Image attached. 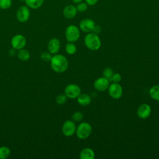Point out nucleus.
<instances>
[{
  "instance_id": "obj_24",
  "label": "nucleus",
  "mask_w": 159,
  "mask_h": 159,
  "mask_svg": "<svg viewBox=\"0 0 159 159\" xmlns=\"http://www.w3.org/2000/svg\"><path fill=\"white\" fill-rule=\"evenodd\" d=\"M76 9L78 12H83L86 11L88 8V5L87 4L86 2H81L78 4H77V6H76Z\"/></svg>"
},
{
  "instance_id": "obj_13",
  "label": "nucleus",
  "mask_w": 159,
  "mask_h": 159,
  "mask_svg": "<svg viewBox=\"0 0 159 159\" xmlns=\"http://www.w3.org/2000/svg\"><path fill=\"white\" fill-rule=\"evenodd\" d=\"M47 48L51 54H57L60 48V40L57 38L51 39L48 43Z\"/></svg>"
},
{
  "instance_id": "obj_23",
  "label": "nucleus",
  "mask_w": 159,
  "mask_h": 159,
  "mask_svg": "<svg viewBox=\"0 0 159 159\" xmlns=\"http://www.w3.org/2000/svg\"><path fill=\"white\" fill-rule=\"evenodd\" d=\"M66 99L67 96L65 94H60L57 96L56 102L59 105H62L66 102Z\"/></svg>"
},
{
  "instance_id": "obj_28",
  "label": "nucleus",
  "mask_w": 159,
  "mask_h": 159,
  "mask_svg": "<svg viewBox=\"0 0 159 159\" xmlns=\"http://www.w3.org/2000/svg\"><path fill=\"white\" fill-rule=\"evenodd\" d=\"M122 79V76L121 75L118 73H113L112 76L110 78V79L109 80V81H112L113 83H119L121 81Z\"/></svg>"
},
{
  "instance_id": "obj_2",
  "label": "nucleus",
  "mask_w": 159,
  "mask_h": 159,
  "mask_svg": "<svg viewBox=\"0 0 159 159\" xmlns=\"http://www.w3.org/2000/svg\"><path fill=\"white\" fill-rule=\"evenodd\" d=\"M84 44L88 48L95 51L99 49L101 46V41L98 34L93 32L88 33L84 39Z\"/></svg>"
},
{
  "instance_id": "obj_26",
  "label": "nucleus",
  "mask_w": 159,
  "mask_h": 159,
  "mask_svg": "<svg viewBox=\"0 0 159 159\" xmlns=\"http://www.w3.org/2000/svg\"><path fill=\"white\" fill-rule=\"evenodd\" d=\"M113 71L112 70V68H109V67H107L106 68L104 69L103 71H102V75L103 76L107 78V79H110V78L113 75Z\"/></svg>"
},
{
  "instance_id": "obj_18",
  "label": "nucleus",
  "mask_w": 159,
  "mask_h": 159,
  "mask_svg": "<svg viewBox=\"0 0 159 159\" xmlns=\"http://www.w3.org/2000/svg\"><path fill=\"white\" fill-rule=\"evenodd\" d=\"M150 96L155 101H159V85L153 86L149 90Z\"/></svg>"
},
{
  "instance_id": "obj_30",
  "label": "nucleus",
  "mask_w": 159,
  "mask_h": 159,
  "mask_svg": "<svg viewBox=\"0 0 159 159\" xmlns=\"http://www.w3.org/2000/svg\"><path fill=\"white\" fill-rule=\"evenodd\" d=\"M98 0H85V2L89 6H94L97 4Z\"/></svg>"
},
{
  "instance_id": "obj_17",
  "label": "nucleus",
  "mask_w": 159,
  "mask_h": 159,
  "mask_svg": "<svg viewBox=\"0 0 159 159\" xmlns=\"http://www.w3.org/2000/svg\"><path fill=\"white\" fill-rule=\"evenodd\" d=\"M44 0H25L26 6L33 9H37L40 8L43 4Z\"/></svg>"
},
{
  "instance_id": "obj_7",
  "label": "nucleus",
  "mask_w": 159,
  "mask_h": 159,
  "mask_svg": "<svg viewBox=\"0 0 159 159\" xmlns=\"http://www.w3.org/2000/svg\"><path fill=\"white\" fill-rule=\"evenodd\" d=\"M76 126L73 120H67L62 125V132L66 137H71L76 132Z\"/></svg>"
},
{
  "instance_id": "obj_1",
  "label": "nucleus",
  "mask_w": 159,
  "mask_h": 159,
  "mask_svg": "<svg viewBox=\"0 0 159 159\" xmlns=\"http://www.w3.org/2000/svg\"><path fill=\"white\" fill-rule=\"evenodd\" d=\"M50 62L52 69L57 73H63L68 67V60L61 54H55Z\"/></svg>"
},
{
  "instance_id": "obj_19",
  "label": "nucleus",
  "mask_w": 159,
  "mask_h": 159,
  "mask_svg": "<svg viewBox=\"0 0 159 159\" xmlns=\"http://www.w3.org/2000/svg\"><path fill=\"white\" fill-rule=\"evenodd\" d=\"M17 57L21 61H27L30 58V55L28 50L22 48L20 50H19V52L17 53Z\"/></svg>"
},
{
  "instance_id": "obj_27",
  "label": "nucleus",
  "mask_w": 159,
  "mask_h": 159,
  "mask_svg": "<svg viewBox=\"0 0 159 159\" xmlns=\"http://www.w3.org/2000/svg\"><path fill=\"white\" fill-rule=\"evenodd\" d=\"M83 118V114L82 112L77 111L73 113L72 116V120L75 122H80Z\"/></svg>"
},
{
  "instance_id": "obj_12",
  "label": "nucleus",
  "mask_w": 159,
  "mask_h": 159,
  "mask_svg": "<svg viewBox=\"0 0 159 159\" xmlns=\"http://www.w3.org/2000/svg\"><path fill=\"white\" fill-rule=\"evenodd\" d=\"M152 112L151 107L148 104H142L137 109V114L138 117L142 119L148 118Z\"/></svg>"
},
{
  "instance_id": "obj_25",
  "label": "nucleus",
  "mask_w": 159,
  "mask_h": 159,
  "mask_svg": "<svg viewBox=\"0 0 159 159\" xmlns=\"http://www.w3.org/2000/svg\"><path fill=\"white\" fill-rule=\"evenodd\" d=\"M40 58L43 61L48 62V61H50V60L52 58V54L50 52H43L41 53Z\"/></svg>"
},
{
  "instance_id": "obj_4",
  "label": "nucleus",
  "mask_w": 159,
  "mask_h": 159,
  "mask_svg": "<svg viewBox=\"0 0 159 159\" xmlns=\"http://www.w3.org/2000/svg\"><path fill=\"white\" fill-rule=\"evenodd\" d=\"M65 35L66 40L68 42H75L80 38V29L75 25H70L66 28Z\"/></svg>"
},
{
  "instance_id": "obj_14",
  "label": "nucleus",
  "mask_w": 159,
  "mask_h": 159,
  "mask_svg": "<svg viewBox=\"0 0 159 159\" xmlns=\"http://www.w3.org/2000/svg\"><path fill=\"white\" fill-rule=\"evenodd\" d=\"M77 12L78 11L76 6L72 4H69L65 6L63 9V14L65 18L70 19L74 18L76 16V15L77 14Z\"/></svg>"
},
{
  "instance_id": "obj_20",
  "label": "nucleus",
  "mask_w": 159,
  "mask_h": 159,
  "mask_svg": "<svg viewBox=\"0 0 159 159\" xmlns=\"http://www.w3.org/2000/svg\"><path fill=\"white\" fill-rule=\"evenodd\" d=\"M11 155V150L6 146L0 147V159H6Z\"/></svg>"
},
{
  "instance_id": "obj_15",
  "label": "nucleus",
  "mask_w": 159,
  "mask_h": 159,
  "mask_svg": "<svg viewBox=\"0 0 159 159\" xmlns=\"http://www.w3.org/2000/svg\"><path fill=\"white\" fill-rule=\"evenodd\" d=\"M78 102L83 106L89 105L91 102V96L86 93H81L77 98Z\"/></svg>"
},
{
  "instance_id": "obj_29",
  "label": "nucleus",
  "mask_w": 159,
  "mask_h": 159,
  "mask_svg": "<svg viewBox=\"0 0 159 159\" xmlns=\"http://www.w3.org/2000/svg\"><path fill=\"white\" fill-rule=\"evenodd\" d=\"M101 30H102V29H101V27L100 25H96V24H95V25H94V28H93V30L92 32H93V33H94V34L98 35L99 34L101 33Z\"/></svg>"
},
{
  "instance_id": "obj_9",
  "label": "nucleus",
  "mask_w": 159,
  "mask_h": 159,
  "mask_svg": "<svg viewBox=\"0 0 159 159\" xmlns=\"http://www.w3.org/2000/svg\"><path fill=\"white\" fill-rule=\"evenodd\" d=\"M11 45L16 50H20L24 48L26 45V39L24 36L20 34L14 35L11 39Z\"/></svg>"
},
{
  "instance_id": "obj_32",
  "label": "nucleus",
  "mask_w": 159,
  "mask_h": 159,
  "mask_svg": "<svg viewBox=\"0 0 159 159\" xmlns=\"http://www.w3.org/2000/svg\"><path fill=\"white\" fill-rule=\"evenodd\" d=\"M20 1H25V0H20Z\"/></svg>"
},
{
  "instance_id": "obj_22",
  "label": "nucleus",
  "mask_w": 159,
  "mask_h": 159,
  "mask_svg": "<svg viewBox=\"0 0 159 159\" xmlns=\"http://www.w3.org/2000/svg\"><path fill=\"white\" fill-rule=\"evenodd\" d=\"M12 0H0V9H7L11 7Z\"/></svg>"
},
{
  "instance_id": "obj_16",
  "label": "nucleus",
  "mask_w": 159,
  "mask_h": 159,
  "mask_svg": "<svg viewBox=\"0 0 159 159\" xmlns=\"http://www.w3.org/2000/svg\"><path fill=\"white\" fill-rule=\"evenodd\" d=\"M80 158L81 159H93L94 158V152L90 148H84L81 151Z\"/></svg>"
},
{
  "instance_id": "obj_6",
  "label": "nucleus",
  "mask_w": 159,
  "mask_h": 159,
  "mask_svg": "<svg viewBox=\"0 0 159 159\" xmlns=\"http://www.w3.org/2000/svg\"><path fill=\"white\" fill-rule=\"evenodd\" d=\"M81 94V89L76 84H69L65 88V94L70 99L77 98Z\"/></svg>"
},
{
  "instance_id": "obj_5",
  "label": "nucleus",
  "mask_w": 159,
  "mask_h": 159,
  "mask_svg": "<svg viewBox=\"0 0 159 159\" xmlns=\"http://www.w3.org/2000/svg\"><path fill=\"white\" fill-rule=\"evenodd\" d=\"M108 93L112 98L118 99L122 97L123 89L119 83H112L108 87Z\"/></svg>"
},
{
  "instance_id": "obj_31",
  "label": "nucleus",
  "mask_w": 159,
  "mask_h": 159,
  "mask_svg": "<svg viewBox=\"0 0 159 159\" xmlns=\"http://www.w3.org/2000/svg\"><path fill=\"white\" fill-rule=\"evenodd\" d=\"M72 1L75 3V4H78L81 2L83 1V0H72Z\"/></svg>"
},
{
  "instance_id": "obj_8",
  "label": "nucleus",
  "mask_w": 159,
  "mask_h": 159,
  "mask_svg": "<svg viewBox=\"0 0 159 159\" xmlns=\"http://www.w3.org/2000/svg\"><path fill=\"white\" fill-rule=\"evenodd\" d=\"M30 12L29 7L27 6H20L16 12V17L17 20L20 22H27L30 17Z\"/></svg>"
},
{
  "instance_id": "obj_3",
  "label": "nucleus",
  "mask_w": 159,
  "mask_h": 159,
  "mask_svg": "<svg viewBox=\"0 0 159 159\" xmlns=\"http://www.w3.org/2000/svg\"><path fill=\"white\" fill-rule=\"evenodd\" d=\"M91 132L92 127L86 122L80 123L76 129V136L80 139H85L88 138L91 135Z\"/></svg>"
},
{
  "instance_id": "obj_10",
  "label": "nucleus",
  "mask_w": 159,
  "mask_h": 159,
  "mask_svg": "<svg viewBox=\"0 0 159 159\" xmlns=\"http://www.w3.org/2000/svg\"><path fill=\"white\" fill-rule=\"evenodd\" d=\"M110 81L109 79L105 77H100L95 80L94 82V88L99 91H104L107 89L110 84Z\"/></svg>"
},
{
  "instance_id": "obj_33",
  "label": "nucleus",
  "mask_w": 159,
  "mask_h": 159,
  "mask_svg": "<svg viewBox=\"0 0 159 159\" xmlns=\"http://www.w3.org/2000/svg\"><path fill=\"white\" fill-rule=\"evenodd\" d=\"M158 7H159V3H158Z\"/></svg>"
},
{
  "instance_id": "obj_11",
  "label": "nucleus",
  "mask_w": 159,
  "mask_h": 159,
  "mask_svg": "<svg viewBox=\"0 0 159 159\" xmlns=\"http://www.w3.org/2000/svg\"><path fill=\"white\" fill-rule=\"evenodd\" d=\"M94 25V21L89 18L83 19L80 22V29L82 31L87 33L92 32Z\"/></svg>"
},
{
  "instance_id": "obj_21",
  "label": "nucleus",
  "mask_w": 159,
  "mask_h": 159,
  "mask_svg": "<svg viewBox=\"0 0 159 159\" xmlns=\"http://www.w3.org/2000/svg\"><path fill=\"white\" fill-rule=\"evenodd\" d=\"M66 52L69 55H73L76 52L77 47L73 42H68L65 46Z\"/></svg>"
}]
</instances>
